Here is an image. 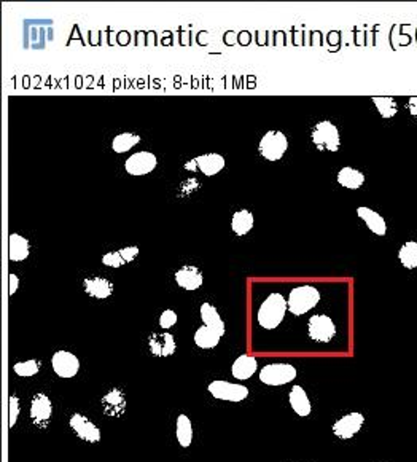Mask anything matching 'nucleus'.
Segmentation results:
<instances>
[{
  "instance_id": "7c9ffc66",
  "label": "nucleus",
  "mask_w": 417,
  "mask_h": 462,
  "mask_svg": "<svg viewBox=\"0 0 417 462\" xmlns=\"http://www.w3.org/2000/svg\"><path fill=\"white\" fill-rule=\"evenodd\" d=\"M102 263L105 266H110V268H120V266H123L126 262H124V258L122 257V254H120V250H117V252L105 254L102 257Z\"/></svg>"
},
{
  "instance_id": "b1692460",
  "label": "nucleus",
  "mask_w": 417,
  "mask_h": 462,
  "mask_svg": "<svg viewBox=\"0 0 417 462\" xmlns=\"http://www.w3.org/2000/svg\"><path fill=\"white\" fill-rule=\"evenodd\" d=\"M253 214L247 209H240L238 212H234L233 220H231V228L238 236H244L253 228Z\"/></svg>"
},
{
  "instance_id": "2eb2a0df",
  "label": "nucleus",
  "mask_w": 417,
  "mask_h": 462,
  "mask_svg": "<svg viewBox=\"0 0 417 462\" xmlns=\"http://www.w3.org/2000/svg\"><path fill=\"white\" fill-rule=\"evenodd\" d=\"M175 283L185 290H196L203 285V273L196 266L185 265L175 271Z\"/></svg>"
},
{
  "instance_id": "1a4fd4ad",
  "label": "nucleus",
  "mask_w": 417,
  "mask_h": 462,
  "mask_svg": "<svg viewBox=\"0 0 417 462\" xmlns=\"http://www.w3.org/2000/svg\"><path fill=\"white\" fill-rule=\"evenodd\" d=\"M158 160L153 153L150 152H137L124 162V169L131 175H145L150 174L157 168Z\"/></svg>"
},
{
  "instance_id": "4be33fe9",
  "label": "nucleus",
  "mask_w": 417,
  "mask_h": 462,
  "mask_svg": "<svg viewBox=\"0 0 417 462\" xmlns=\"http://www.w3.org/2000/svg\"><path fill=\"white\" fill-rule=\"evenodd\" d=\"M201 319H203L205 327L215 330L220 336L225 335V322L220 318L218 311L210 303L201 305Z\"/></svg>"
},
{
  "instance_id": "c756f323",
  "label": "nucleus",
  "mask_w": 417,
  "mask_h": 462,
  "mask_svg": "<svg viewBox=\"0 0 417 462\" xmlns=\"http://www.w3.org/2000/svg\"><path fill=\"white\" fill-rule=\"evenodd\" d=\"M38 368H40L38 360H26V362L14 364L13 366L14 373L19 376H34L38 373Z\"/></svg>"
},
{
  "instance_id": "72a5a7b5",
  "label": "nucleus",
  "mask_w": 417,
  "mask_h": 462,
  "mask_svg": "<svg viewBox=\"0 0 417 462\" xmlns=\"http://www.w3.org/2000/svg\"><path fill=\"white\" fill-rule=\"evenodd\" d=\"M120 254H122V257L124 258V262L131 263L139 255V248H135V245H128V248L120 249Z\"/></svg>"
},
{
  "instance_id": "473e14b6",
  "label": "nucleus",
  "mask_w": 417,
  "mask_h": 462,
  "mask_svg": "<svg viewBox=\"0 0 417 462\" xmlns=\"http://www.w3.org/2000/svg\"><path fill=\"white\" fill-rule=\"evenodd\" d=\"M18 415H19V400L16 395H12L10 397V424H8L10 429L16 424Z\"/></svg>"
},
{
  "instance_id": "0eeeda50",
  "label": "nucleus",
  "mask_w": 417,
  "mask_h": 462,
  "mask_svg": "<svg viewBox=\"0 0 417 462\" xmlns=\"http://www.w3.org/2000/svg\"><path fill=\"white\" fill-rule=\"evenodd\" d=\"M209 393L212 394L215 399L218 400H228V402H243L247 399L249 389L245 386L233 384L228 381H214L207 386Z\"/></svg>"
},
{
  "instance_id": "39448f33",
  "label": "nucleus",
  "mask_w": 417,
  "mask_h": 462,
  "mask_svg": "<svg viewBox=\"0 0 417 462\" xmlns=\"http://www.w3.org/2000/svg\"><path fill=\"white\" fill-rule=\"evenodd\" d=\"M295 378L296 368L290 364H269L260 371V381L266 386H282Z\"/></svg>"
},
{
  "instance_id": "bb28decb",
  "label": "nucleus",
  "mask_w": 417,
  "mask_h": 462,
  "mask_svg": "<svg viewBox=\"0 0 417 462\" xmlns=\"http://www.w3.org/2000/svg\"><path fill=\"white\" fill-rule=\"evenodd\" d=\"M400 263L405 266L406 270H416L417 268V243L416 241H408L401 245L398 252Z\"/></svg>"
},
{
  "instance_id": "aec40b11",
  "label": "nucleus",
  "mask_w": 417,
  "mask_h": 462,
  "mask_svg": "<svg viewBox=\"0 0 417 462\" xmlns=\"http://www.w3.org/2000/svg\"><path fill=\"white\" fill-rule=\"evenodd\" d=\"M257 359L253 358V355H247V354H244V355H240V358H238L234 360V364H233V376L234 378H238V380H249V378H252L255 371H257Z\"/></svg>"
},
{
  "instance_id": "412c9836",
  "label": "nucleus",
  "mask_w": 417,
  "mask_h": 462,
  "mask_svg": "<svg viewBox=\"0 0 417 462\" xmlns=\"http://www.w3.org/2000/svg\"><path fill=\"white\" fill-rule=\"evenodd\" d=\"M290 406L293 408L296 415L300 416H309L311 413V402L308 399L306 390L301 386H293L289 394Z\"/></svg>"
},
{
  "instance_id": "dca6fc26",
  "label": "nucleus",
  "mask_w": 417,
  "mask_h": 462,
  "mask_svg": "<svg viewBox=\"0 0 417 462\" xmlns=\"http://www.w3.org/2000/svg\"><path fill=\"white\" fill-rule=\"evenodd\" d=\"M357 215L363 220L366 223V227L370 228L371 233H374L376 236H385L387 234V223L384 217L381 214L376 212V210L370 209V208H359L357 209Z\"/></svg>"
},
{
  "instance_id": "ddd939ff",
  "label": "nucleus",
  "mask_w": 417,
  "mask_h": 462,
  "mask_svg": "<svg viewBox=\"0 0 417 462\" xmlns=\"http://www.w3.org/2000/svg\"><path fill=\"white\" fill-rule=\"evenodd\" d=\"M70 428L74 429L75 434H77L82 440L91 441V443H96V441L100 440V430L96 428V424H93L87 416L75 413L70 418Z\"/></svg>"
},
{
  "instance_id": "f3484780",
  "label": "nucleus",
  "mask_w": 417,
  "mask_h": 462,
  "mask_svg": "<svg viewBox=\"0 0 417 462\" xmlns=\"http://www.w3.org/2000/svg\"><path fill=\"white\" fill-rule=\"evenodd\" d=\"M8 257L12 262H24L29 257V241L19 233H12L8 238Z\"/></svg>"
},
{
  "instance_id": "a878e982",
  "label": "nucleus",
  "mask_w": 417,
  "mask_h": 462,
  "mask_svg": "<svg viewBox=\"0 0 417 462\" xmlns=\"http://www.w3.org/2000/svg\"><path fill=\"white\" fill-rule=\"evenodd\" d=\"M175 435H177V440L180 446L183 448H188L192 445L193 440V428H192V421L187 415H180L177 418V428H175Z\"/></svg>"
},
{
  "instance_id": "c9c22d12",
  "label": "nucleus",
  "mask_w": 417,
  "mask_h": 462,
  "mask_svg": "<svg viewBox=\"0 0 417 462\" xmlns=\"http://www.w3.org/2000/svg\"><path fill=\"white\" fill-rule=\"evenodd\" d=\"M408 109H409V113L413 115V117L417 120V96L409 98V100H408Z\"/></svg>"
},
{
  "instance_id": "6e6552de",
  "label": "nucleus",
  "mask_w": 417,
  "mask_h": 462,
  "mask_svg": "<svg viewBox=\"0 0 417 462\" xmlns=\"http://www.w3.org/2000/svg\"><path fill=\"white\" fill-rule=\"evenodd\" d=\"M225 168V158L220 153H205L185 164L187 170H201L204 175H215Z\"/></svg>"
},
{
  "instance_id": "cd10ccee",
  "label": "nucleus",
  "mask_w": 417,
  "mask_h": 462,
  "mask_svg": "<svg viewBox=\"0 0 417 462\" xmlns=\"http://www.w3.org/2000/svg\"><path fill=\"white\" fill-rule=\"evenodd\" d=\"M140 142V135L133 133H122L115 135L112 140V148L115 153H126L135 144Z\"/></svg>"
},
{
  "instance_id": "6ab92c4d",
  "label": "nucleus",
  "mask_w": 417,
  "mask_h": 462,
  "mask_svg": "<svg viewBox=\"0 0 417 462\" xmlns=\"http://www.w3.org/2000/svg\"><path fill=\"white\" fill-rule=\"evenodd\" d=\"M102 408L105 415L110 416H122L123 411L126 410V400L122 390L112 389L110 393L102 399Z\"/></svg>"
},
{
  "instance_id": "f704fd0d",
  "label": "nucleus",
  "mask_w": 417,
  "mask_h": 462,
  "mask_svg": "<svg viewBox=\"0 0 417 462\" xmlns=\"http://www.w3.org/2000/svg\"><path fill=\"white\" fill-rule=\"evenodd\" d=\"M10 289H8V292L10 295H13L14 292H16L18 290V285H19V279H18V276L16 274H10Z\"/></svg>"
},
{
  "instance_id": "c85d7f7f",
  "label": "nucleus",
  "mask_w": 417,
  "mask_h": 462,
  "mask_svg": "<svg viewBox=\"0 0 417 462\" xmlns=\"http://www.w3.org/2000/svg\"><path fill=\"white\" fill-rule=\"evenodd\" d=\"M373 104L376 105V109H378L379 115L383 118H394L396 112H398V105H396V100L394 98H389V96H374L373 98Z\"/></svg>"
},
{
  "instance_id": "7ed1b4c3",
  "label": "nucleus",
  "mask_w": 417,
  "mask_h": 462,
  "mask_svg": "<svg viewBox=\"0 0 417 462\" xmlns=\"http://www.w3.org/2000/svg\"><path fill=\"white\" fill-rule=\"evenodd\" d=\"M311 139L315 148L322 152H338L341 147L339 129L330 120H322L313 128Z\"/></svg>"
},
{
  "instance_id": "4468645a",
  "label": "nucleus",
  "mask_w": 417,
  "mask_h": 462,
  "mask_svg": "<svg viewBox=\"0 0 417 462\" xmlns=\"http://www.w3.org/2000/svg\"><path fill=\"white\" fill-rule=\"evenodd\" d=\"M148 346L152 354L157 355V358H168V355H172L175 353V348H177L174 336L168 333V331H166V333L150 335Z\"/></svg>"
},
{
  "instance_id": "423d86ee",
  "label": "nucleus",
  "mask_w": 417,
  "mask_h": 462,
  "mask_svg": "<svg viewBox=\"0 0 417 462\" xmlns=\"http://www.w3.org/2000/svg\"><path fill=\"white\" fill-rule=\"evenodd\" d=\"M308 331L311 340L317 341V343H328V341L335 338L336 325L328 316L315 314L309 319Z\"/></svg>"
},
{
  "instance_id": "5701e85b",
  "label": "nucleus",
  "mask_w": 417,
  "mask_h": 462,
  "mask_svg": "<svg viewBox=\"0 0 417 462\" xmlns=\"http://www.w3.org/2000/svg\"><path fill=\"white\" fill-rule=\"evenodd\" d=\"M338 184L344 188L357 190L365 184V174L360 173L359 169L346 166V168H343L338 173Z\"/></svg>"
},
{
  "instance_id": "f03ea898",
  "label": "nucleus",
  "mask_w": 417,
  "mask_h": 462,
  "mask_svg": "<svg viewBox=\"0 0 417 462\" xmlns=\"http://www.w3.org/2000/svg\"><path fill=\"white\" fill-rule=\"evenodd\" d=\"M320 301V292L313 285H300L291 290L287 300L289 311L295 316H303L315 308Z\"/></svg>"
},
{
  "instance_id": "f8f14e48",
  "label": "nucleus",
  "mask_w": 417,
  "mask_h": 462,
  "mask_svg": "<svg viewBox=\"0 0 417 462\" xmlns=\"http://www.w3.org/2000/svg\"><path fill=\"white\" fill-rule=\"evenodd\" d=\"M52 411L53 405L52 400L48 399L45 394L34 395L32 404H31V419L34 421L35 426L38 428H45L52 419Z\"/></svg>"
},
{
  "instance_id": "2f4dec72",
  "label": "nucleus",
  "mask_w": 417,
  "mask_h": 462,
  "mask_svg": "<svg viewBox=\"0 0 417 462\" xmlns=\"http://www.w3.org/2000/svg\"><path fill=\"white\" fill-rule=\"evenodd\" d=\"M177 324V314L172 309H166L163 311V314L159 316V325L163 329H170Z\"/></svg>"
},
{
  "instance_id": "9d476101",
  "label": "nucleus",
  "mask_w": 417,
  "mask_h": 462,
  "mask_svg": "<svg viewBox=\"0 0 417 462\" xmlns=\"http://www.w3.org/2000/svg\"><path fill=\"white\" fill-rule=\"evenodd\" d=\"M54 373L61 378H74L80 370V360L69 351H58L52 359Z\"/></svg>"
},
{
  "instance_id": "20e7f679",
  "label": "nucleus",
  "mask_w": 417,
  "mask_h": 462,
  "mask_svg": "<svg viewBox=\"0 0 417 462\" xmlns=\"http://www.w3.org/2000/svg\"><path fill=\"white\" fill-rule=\"evenodd\" d=\"M289 148V140L284 133L268 131L261 138L258 144V152L268 162H279Z\"/></svg>"
},
{
  "instance_id": "a211bd4d",
  "label": "nucleus",
  "mask_w": 417,
  "mask_h": 462,
  "mask_svg": "<svg viewBox=\"0 0 417 462\" xmlns=\"http://www.w3.org/2000/svg\"><path fill=\"white\" fill-rule=\"evenodd\" d=\"M83 287L87 294L91 295L94 298H109L113 292V284L104 278H88L84 279Z\"/></svg>"
},
{
  "instance_id": "9b49d317",
  "label": "nucleus",
  "mask_w": 417,
  "mask_h": 462,
  "mask_svg": "<svg viewBox=\"0 0 417 462\" xmlns=\"http://www.w3.org/2000/svg\"><path fill=\"white\" fill-rule=\"evenodd\" d=\"M365 423L363 415L357 413H349L343 416V418L338 419L333 426V434L339 439H352V437L361 429V426Z\"/></svg>"
},
{
  "instance_id": "f257e3e1",
  "label": "nucleus",
  "mask_w": 417,
  "mask_h": 462,
  "mask_svg": "<svg viewBox=\"0 0 417 462\" xmlns=\"http://www.w3.org/2000/svg\"><path fill=\"white\" fill-rule=\"evenodd\" d=\"M289 306L287 300H285L280 294H271L263 303H261L258 309V324L266 330L278 329L280 322L285 318Z\"/></svg>"
},
{
  "instance_id": "393cba45",
  "label": "nucleus",
  "mask_w": 417,
  "mask_h": 462,
  "mask_svg": "<svg viewBox=\"0 0 417 462\" xmlns=\"http://www.w3.org/2000/svg\"><path fill=\"white\" fill-rule=\"evenodd\" d=\"M220 338H222V336H220L217 333V331L212 330V329H209V327H205V325H203V327H199L198 330H196V333H194V343L201 349H212V348H215V346L218 344Z\"/></svg>"
}]
</instances>
